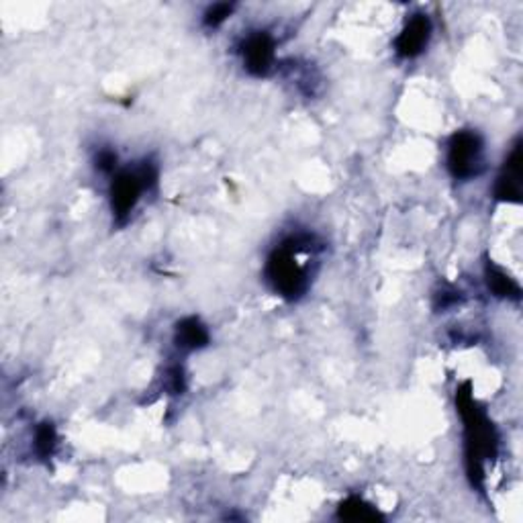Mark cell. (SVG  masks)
<instances>
[{
    "instance_id": "obj_3",
    "label": "cell",
    "mask_w": 523,
    "mask_h": 523,
    "mask_svg": "<svg viewBox=\"0 0 523 523\" xmlns=\"http://www.w3.org/2000/svg\"><path fill=\"white\" fill-rule=\"evenodd\" d=\"M292 249L283 244L270 254L266 262V280L280 297L294 301L307 291V275L294 257Z\"/></svg>"
},
{
    "instance_id": "obj_11",
    "label": "cell",
    "mask_w": 523,
    "mask_h": 523,
    "mask_svg": "<svg viewBox=\"0 0 523 523\" xmlns=\"http://www.w3.org/2000/svg\"><path fill=\"white\" fill-rule=\"evenodd\" d=\"M33 446H35V454L39 456L41 460H48L49 456L56 452V448H57L56 425L51 422H43V423L37 425Z\"/></svg>"
},
{
    "instance_id": "obj_4",
    "label": "cell",
    "mask_w": 523,
    "mask_h": 523,
    "mask_svg": "<svg viewBox=\"0 0 523 523\" xmlns=\"http://www.w3.org/2000/svg\"><path fill=\"white\" fill-rule=\"evenodd\" d=\"M448 170L458 180H468L483 170V139L476 131H458L448 142Z\"/></svg>"
},
{
    "instance_id": "obj_13",
    "label": "cell",
    "mask_w": 523,
    "mask_h": 523,
    "mask_svg": "<svg viewBox=\"0 0 523 523\" xmlns=\"http://www.w3.org/2000/svg\"><path fill=\"white\" fill-rule=\"evenodd\" d=\"M166 380H168V388H170L174 395H182V393H184V388H187V380H184V370H182V366H172V368H168Z\"/></svg>"
},
{
    "instance_id": "obj_7",
    "label": "cell",
    "mask_w": 523,
    "mask_h": 523,
    "mask_svg": "<svg viewBox=\"0 0 523 523\" xmlns=\"http://www.w3.org/2000/svg\"><path fill=\"white\" fill-rule=\"evenodd\" d=\"M495 196L501 203H521V144L513 145L510 158L505 160L503 170H501Z\"/></svg>"
},
{
    "instance_id": "obj_10",
    "label": "cell",
    "mask_w": 523,
    "mask_h": 523,
    "mask_svg": "<svg viewBox=\"0 0 523 523\" xmlns=\"http://www.w3.org/2000/svg\"><path fill=\"white\" fill-rule=\"evenodd\" d=\"M340 519L345 521H377L382 519V515L374 510L372 505L364 503L362 499L350 497L340 505Z\"/></svg>"
},
{
    "instance_id": "obj_14",
    "label": "cell",
    "mask_w": 523,
    "mask_h": 523,
    "mask_svg": "<svg viewBox=\"0 0 523 523\" xmlns=\"http://www.w3.org/2000/svg\"><path fill=\"white\" fill-rule=\"evenodd\" d=\"M97 168L100 172H113L117 168V153L110 150H100L97 153Z\"/></svg>"
},
{
    "instance_id": "obj_15",
    "label": "cell",
    "mask_w": 523,
    "mask_h": 523,
    "mask_svg": "<svg viewBox=\"0 0 523 523\" xmlns=\"http://www.w3.org/2000/svg\"><path fill=\"white\" fill-rule=\"evenodd\" d=\"M460 301V292L456 291H441L436 294V309H450Z\"/></svg>"
},
{
    "instance_id": "obj_12",
    "label": "cell",
    "mask_w": 523,
    "mask_h": 523,
    "mask_svg": "<svg viewBox=\"0 0 523 523\" xmlns=\"http://www.w3.org/2000/svg\"><path fill=\"white\" fill-rule=\"evenodd\" d=\"M235 11V4L233 3H217L209 6L207 11H205V17H203V23L215 29L219 25H223L227 19L231 17V13Z\"/></svg>"
},
{
    "instance_id": "obj_9",
    "label": "cell",
    "mask_w": 523,
    "mask_h": 523,
    "mask_svg": "<svg viewBox=\"0 0 523 523\" xmlns=\"http://www.w3.org/2000/svg\"><path fill=\"white\" fill-rule=\"evenodd\" d=\"M484 278H487L489 291L499 299H511L519 301L521 299V289L515 280L507 275L503 268H499L497 264L487 262L484 264Z\"/></svg>"
},
{
    "instance_id": "obj_2",
    "label": "cell",
    "mask_w": 523,
    "mask_h": 523,
    "mask_svg": "<svg viewBox=\"0 0 523 523\" xmlns=\"http://www.w3.org/2000/svg\"><path fill=\"white\" fill-rule=\"evenodd\" d=\"M158 182V168L145 161L137 170H121L110 182V211L117 221L127 219L137 207L144 190H150Z\"/></svg>"
},
{
    "instance_id": "obj_5",
    "label": "cell",
    "mask_w": 523,
    "mask_h": 523,
    "mask_svg": "<svg viewBox=\"0 0 523 523\" xmlns=\"http://www.w3.org/2000/svg\"><path fill=\"white\" fill-rule=\"evenodd\" d=\"M241 57L246 70L252 76H266L275 64V39L266 31H256L248 35L241 43Z\"/></svg>"
},
{
    "instance_id": "obj_8",
    "label": "cell",
    "mask_w": 523,
    "mask_h": 523,
    "mask_svg": "<svg viewBox=\"0 0 523 523\" xmlns=\"http://www.w3.org/2000/svg\"><path fill=\"white\" fill-rule=\"evenodd\" d=\"M209 329L198 317H184L176 323L174 344L182 352H196L209 345Z\"/></svg>"
},
{
    "instance_id": "obj_1",
    "label": "cell",
    "mask_w": 523,
    "mask_h": 523,
    "mask_svg": "<svg viewBox=\"0 0 523 523\" xmlns=\"http://www.w3.org/2000/svg\"><path fill=\"white\" fill-rule=\"evenodd\" d=\"M456 407L464 422V446H466V473L473 487L483 489L484 462L495 458L499 438L489 415L475 401L473 385L464 382L456 390Z\"/></svg>"
},
{
    "instance_id": "obj_6",
    "label": "cell",
    "mask_w": 523,
    "mask_h": 523,
    "mask_svg": "<svg viewBox=\"0 0 523 523\" xmlns=\"http://www.w3.org/2000/svg\"><path fill=\"white\" fill-rule=\"evenodd\" d=\"M431 37V21L427 14H415L409 19V23L403 27V31L395 39V51L405 60H414L419 54H423Z\"/></svg>"
}]
</instances>
